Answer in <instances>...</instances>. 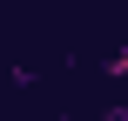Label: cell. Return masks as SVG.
<instances>
[{
	"mask_svg": "<svg viewBox=\"0 0 128 121\" xmlns=\"http://www.w3.org/2000/svg\"><path fill=\"white\" fill-rule=\"evenodd\" d=\"M115 74H122V81H128V47H122V54H115Z\"/></svg>",
	"mask_w": 128,
	"mask_h": 121,
	"instance_id": "1",
	"label": "cell"
}]
</instances>
